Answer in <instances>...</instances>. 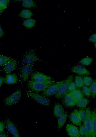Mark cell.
Masks as SVG:
<instances>
[{
	"label": "cell",
	"instance_id": "ffe728a7",
	"mask_svg": "<svg viewBox=\"0 0 96 137\" xmlns=\"http://www.w3.org/2000/svg\"><path fill=\"white\" fill-rule=\"evenodd\" d=\"M64 112V109L60 104L57 103L55 104L54 107L53 112L57 118H58Z\"/></svg>",
	"mask_w": 96,
	"mask_h": 137
},
{
	"label": "cell",
	"instance_id": "44dd1931",
	"mask_svg": "<svg viewBox=\"0 0 96 137\" xmlns=\"http://www.w3.org/2000/svg\"><path fill=\"white\" fill-rule=\"evenodd\" d=\"M89 102L88 99L83 98L77 101L76 105L81 109H84L86 107Z\"/></svg>",
	"mask_w": 96,
	"mask_h": 137
},
{
	"label": "cell",
	"instance_id": "cb8c5ba5",
	"mask_svg": "<svg viewBox=\"0 0 96 137\" xmlns=\"http://www.w3.org/2000/svg\"><path fill=\"white\" fill-rule=\"evenodd\" d=\"M36 22V20L34 19H30L26 20L23 23L24 25L27 28H31L34 26Z\"/></svg>",
	"mask_w": 96,
	"mask_h": 137
},
{
	"label": "cell",
	"instance_id": "7402d4cb",
	"mask_svg": "<svg viewBox=\"0 0 96 137\" xmlns=\"http://www.w3.org/2000/svg\"><path fill=\"white\" fill-rule=\"evenodd\" d=\"M32 12L29 10H24L20 13L19 15L20 17L23 18H30L33 15Z\"/></svg>",
	"mask_w": 96,
	"mask_h": 137
},
{
	"label": "cell",
	"instance_id": "484cf974",
	"mask_svg": "<svg viewBox=\"0 0 96 137\" xmlns=\"http://www.w3.org/2000/svg\"><path fill=\"white\" fill-rule=\"evenodd\" d=\"M80 126L79 131L80 137H89L87 130L85 125H83Z\"/></svg>",
	"mask_w": 96,
	"mask_h": 137
},
{
	"label": "cell",
	"instance_id": "5b68a950",
	"mask_svg": "<svg viewBox=\"0 0 96 137\" xmlns=\"http://www.w3.org/2000/svg\"><path fill=\"white\" fill-rule=\"evenodd\" d=\"M21 94L20 90L16 91L6 98L4 101L5 105L9 106L16 103L20 100Z\"/></svg>",
	"mask_w": 96,
	"mask_h": 137
},
{
	"label": "cell",
	"instance_id": "f546056e",
	"mask_svg": "<svg viewBox=\"0 0 96 137\" xmlns=\"http://www.w3.org/2000/svg\"><path fill=\"white\" fill-rule=\"evenodd\" d=\"M10 1L9 0H0V13L7 7Z\"/></svg>",
	"mask_w": 96,
	"mask_h": 137
},
{
	"label": "cell",
	"instance_id": "ba28073f",
	"mask_svg": "<svg viewBox=\"0 0 96 137\" xmlns=\"http://www.w3.org/2000/svg\"><path fill=\"white\" fill-rule=\"evenodd\" d=\"M62 98V102L65 107H72L76 105V102L73 97L71 92L66 93Z\"/></svg>",
	"mask_w": 96,
	"mask_h": 137
},
{
	"label": "cell",
	"instance_id": "6da1fadb",
	"mask_svg": "<svg viewBox=\"0 0 96 137\" xmlns=\"http://www.w3.org/2000/svg\"><path fill=\"white\" fill-rule=\"evenodd\" d=\"M55 83V82L53 80L44 83L37 82L30 80L28 81L27 86L30 90L39 92L43 91Z\"/></svg>",
	"mask_w": 96,
	"mask_h": 137
},
{
	"label": "cell",
	"instance_id": "277c9868",
	"mask_svg": "<svg viewBox=\"0 0 96 137\" xmlns=\"http://www.w3.org/2000/svg\"><path fill=\"white\" fill-rule=\"evenodd\" d=\"M73 78L72 75H70L68 78L59 86L56 93L55 94V97L59 99L62 98L66 93L69 83Z\"/></svg>",
	"mask_w": 96,
	"mask_h": 137
},
{
	"label": "cell",
	"instance_id": "83f0119b",
	"mask_svg": "<svg viewBox=\"0 0 96 137\" xmlns=\"http://www.w3.org/2000/svg\"><path fill=\"white\" fill-rule=\"evenodd\" d=\"M75 83L77 87L80 88L84 86L82 77L80 76L76 75L75 77Z\"/></svg>",
	"mask_w": 96,
	"mask_h": 137
},
{
	"label": "cell",
	"instance_id": "d6a6232c",
	"mask_svg": "<svg viewBox=\"0 0 96 137\" xmlns=\"http://www.w3.org/2000/svg\"><path fill=\"white\" fill-rule=\"evenodd\" d=\"M76 87L77 86L75 83L72 81H71L68 85L66 93L72 92L75 90Z\"/></svg>",
	"mask_w": 96,
	"mask_h": 137
},
{
	"label": "cell",
	"instance_id": "7a4b0ae2",
	"mask_svg": "<svg viewBox=\"0 0 96 137\" xmlns=\"http://www.w3.org/2000/svg\"><path fill=\"white\" fill-rule=\"evenodd\" d=\"M27 95L42 105L46 106H49L50 105V101L49 99L46 97L41 95L34 91L30 90L28 91L27 92Z\"/></svg>",
	"mask_w": 96,
	"mask_h": 137
},
{
	"label": "cell",
	"instance_id": "3957f363",
	"mask_svg": "<svg viewBox=\"0 0 96 137\" xmlns=\"http://www.w3.org/2000/svg\"><path fill=\"white\" fill-rule=\"evenodd\" d=\"M42 61L37 55L36 51L33 50L27 51L24 54L22 60L23 63L25 65L30 64L35 62Z\"/></svg>",
	"mask_w": 96,
	"mask_h": 137
},
{
	"label": "cell",
	"instance_id": "74e56055",
	"mask_svg": "<svg viewBox=\"0 0 96 137\" xmlns=\"http://www.w3.org/2000/svg\"><path fill=\"white\" fill-rule=\"evenodd\" d=\"M6 137L7 136L6 134L3 132H0V137Z\"/></svg>",
	"mask_w": 96,
	"mask_h": 137
},
{
	"label": "cell",
	"instance_id": "52a82bcc",
	"mask_svg": "<svg viewBox=\"0 0 96 137\" xmlns=\"http://www.w3.org/2000/svg\"><path fill=\"white\" fill-rule=\"evenodd\" d=\"M65 80H62L57 82L49 87L43 91L42 95L43 96L47 97L55 94L57 92L60 86Z\"/></svg>",
	"mask_w": 96,
	"mask_h": 137
},
{
	"label": "cell",
	"instance_id": "f1b7e54d",
	"mask_svg": "<svg viewBox=\"0 0 96 137\" xmlns=\"http://www.w3.org/2000/svg\"><path fill=\"white\" fill-rule=\"evenodd\" d=\"M93 58L89 57L84 58L81 60L79 63L80 64L84 66L88 65L90 64L93 61Z\"/></svg>",
	"mask_w": 96,
	"mask_h": 137
},
{
	"label": "cell",
	"instance_id": "4fadbf2b",
	"mask_svg": "<svg viewBox=\"0 0 96 137\" xmlns=\"http://www.w3.org/2000/svg\"><path fill=\"white\" fill-rule=\"evenodd\" d=\"M72 72L81 75H89L90 74V72L83 66L80 65H77L71 68Z\"/></svg>",
	"mask_w": 96,
	"mask_h": 137
},
{
	"label": "cell",
	"instance_id": "8992f818",
	"mask_svg": "<svg viewBox=\"0 0 96 137\" xmlns=\"http://www.w3.org/2000/svg\"><path fill=\"white\" fill-rule=\"evenodd\" d=\"M30 78V80L39 83H44L53 80L52 78L51 77L38 72L33 73Z\"/></svg>",
	"mask_w": 96,
	"mask_h": 137
},
{
	"label": "cell",
	"instance_id": "603a6c76",
	"mask_svg": "<svg viewBox=\"0 0 96 137\" xmlns=\"http://www.w3.org/2000/svg\"><path fill=\"white\" fill-rule=\"evenodd\" d=\"M22 6H23L28 8H35L36 7L35 2L31 0H23Z\"/></svg>",
	"mask_w": 96,
	"mask_h": 137
},
{
	"label": "cell",
	"instance_id": "30bf717a",
	"mask_svg": "<svg viewBox=\"0 0 96 137\" xmlns=\"http://www.w3.org/2000/svg\"><path fill=\"white\" fill-rule=\"evenodd\" d=\"M86 116L84 122V125L86 127L87 130L89 137H91V112L90 108L87 107L86 110Z\"/></svg>",
	"mask_w": 96,
	"mask_h": 137
},
{
	"label": "cell",
	"instance_id": "8d00e7d4",
	"mask_svg": "<svg viewBox=\"0 0 96 137\" xmlns=\"http://www.w3.org/2000/svg\"><path fill=\"white\" fill-rule=\"evenodd\" d=\"M4 33L1 27L0 24V38L3 36Z\"/></svg>",
	"mask_w": 96,
	"mask_h": 137
},
{
	"label": "cell",
	"instance_id": "1f68e13d",
	"mask_svg": "<svg viewBox=\"0 0 96 137\" xmlns=\"http://www.w3.org/2000/svg\"><path fill=\"white\" fill-rule=\"evenodd\" d=\"M84 85L86 86H90L93 81L92 79L88 76H85L82 78Z\"/></svg>",
	"mask_w": 96,
	"mask_h": 137
},
{
	"label": "cell",
	"instance_id": "4dcf8cb0",
	"mask_svg": "<svg viewBox=\"0 0 96 137\" xmlns=\"http://www.w3.org/2000/svg\"><path fill=\"white\" fill-rule=\"evenodd\" d=\"M78 112L81 122H84L86 119V111L83 109H80L78 111Z\"/></svg>",
	"mask_w": 96,
	"mask_h": 137
},
{
	"label": "cell",
	"instance_id": "d6986e66",
	"mask_svg": "<svg viewBox=\"0 0 96 137\" xmlns=\"http://www.w3.org/2000/svg\"><path fill=\"white\" fill-rule=\"evenodd\" d=\"M71 93L76 103L78 100L84 98V93L79 89H76L71 92Z\"/></svg>",
	"mask_w": 96,
	"mask_h": 137
},
{
	"label": "cell",
	"instance_id": "4316f807",
	"mask_svg": "<svg viewBox=\"0 0 96 137\" xmlns=\"http://www.w3.org/2000/svg\"><path fill=\"white\" fill-rule=\"evenodd\" d=\"M12 59L10 57L0 55V66L5 65Z\"/></svg>",
	"mask_w": 96,
	"mask_h": 137
},
{
	"label": "cell",
	"instance_id": "7c38bea8",
	"mask_svg": "<svg viewBox=\"0 0 96 137\" xmlns=\"http://www.w3.org/2000/svg\"><path fill=\"white\" fill-rule=\"evenodd\" d=\"M6 126L8 131L15 137H19L18 131L14 124L9 119L6 121Z\"/></svg>",
	"mask_w": 96,
	"mask_h": 137
},
{
	"label": "cell",
	"instance_id": "9c48e42d",
	"mask_svg": "<svg viewBox=\"0 0 96 137\" xmlns=\"http://www.w3.org/2000/svg\"><path fill=\"white\" fill-rule=\"evenodd\" d=\"M32 69V66L30 64H26L23 66L21 70V78L23 82L26 81Z\"/></svg>",
	"mask_w": 96,
	"mask_h": 137
},
{
	"label": "cell",
	"instance_id": "ac0fdd59",
	"mask_svg": "<svg viewBox=\"0 0 96 137\" xmlns=\"http://www.w3.org/2000/svg\"><path fill=\"white\" fill-rule=\"evenodd\" d=\"M67 116V112L64 111L63 113L58 118V128L60 130L64 125L66 120Z\"/></svg>",
	"mask_w": 96,
	"mask_h": 137
},
{
	"label": "cell",
	"instance_id": "d4e9b609",
	"mask_svg": "<svg viewBox=\"0 0 96 137\" xmlns=\"http://www.w3.org/2000/svg\"><path fill=\"white\" fill-rule=\"evenodd\" d=\"M89 89L91 93V96L94 98L96 95V81L94 80L91 85H90Z\"/></svg>",
	"mask_w": 96,
	"mask_h": 137
},
{
	"label": "cell",
	"instance_id": "5bb4252c",
	"mask_svg": "<svg viewBox=\"0 0 96 137\" xmlns=\"http://www.w3.org/2000/svg\"><path fill=\"white\" fill-rule=\"evenodd\" d=\"M70 121L75 125L80 126L81 122V118L78 111L76 109L74 110L69 116Z\"/></svg>",
	"mask_w": 96,
	"mask_h": 137
},
{
	"label": "cell",
	"instance_id": "d590c367",
	"mask_svg": "<svg viewBox=\"0 0 96 137\" xmlns=\"http://www.w3.org/2000/svg\"><path fill=\"white\" fill-rule=\"evenodd\" d=\"M5 128L4 123L2 122H0V132L3 131Z\"/></svg>",
	"mask_w": 96,
	"mask_h": 137
},
{
	"label": "cell",
	"instance_id": "8fae6325",
	"mask_svg": "<svg viewBox=\"0 0 96 137\" xmlns=\"http://www.w3.org/2000/svg\"><path fill=\"white\" fill-rule=\"evenodd\" d=\"M66 130L68 136L71 137H80L78 128L72 124H68L66 126Z\"/></svg>",
	"mask_w": 96,
	"mask_h": 137
},
{
	"label": "cell",
	"instance_id": "f35d334b",
	"mask_svg": "<svg viewBox=\"0 0 96 137\" xmlns=\"http://www.w3.org/2000/svg\"><path fill=\"white\" fill-rule=\"evenodd\" d=\"M4 78L2 77H0V87L2 85L3 82H4Z\"/></svg>",
	"mask_w": 96,
	"mask_h": 137
},
{
	"label": "cell",
	"instance_id": "e575fe53",
	"mask_svg": "<svg viewBox=\"0 0 96 137\" xmlns=\"http://www.w3.org/2000/svg\"><path fill=\"white\" fill-rule=\"evenodd\" d=\"M96 34L94 33L90 36L89 39V40L90 42L95 43L96 42Z\"/></svg>",
	"mask_w": 96,
	"mask_h": 137
},
{
	"label": "cell",
	"instance_id": "9a60e30c",
	"mask_svg": "<svg viewBox=\"0 0 96 137\" xmlns=\"http://www.w3.org/2000/svg\"><path fill=\"white\" fill-rule=\"evenodd\" d=\"M91 137H96V112L95 109L91 112Z\"/></svg>",
	"mask_w": 96,
	"mask_h": 137
},
{
	"label": "cell",
	"instance_id": "ab89813d",
	"mask_svg": "<svg viewBox=\"0 0 96 137\" xmlns=\"http://www.w3.org/2000/svg\"><path fill=\"white\" fill-rule=\"evenodd\" d=\"M94 45H95V48H96V43H95Z\"/></svg>",
	"mask_w": 96,
	"mask_h": 137
},
{
	"label": "cell",
	"instance_id": "60d3db41",
	"mask_svg": "<svg viewBox=\"0 0 96 137\" xmlns=\"http://www.w3.org/2000/svg\"></svg>",
	"mask_w": 96,
	"mask_h": 137
},
{
	"label": "cell",
	"instance_id": "836d02e7",
	"mask_svg": "<svg viewBox=\"0 0 96 137\" xmlns=\"http://www.w3.org/2000/svg\"><path fill=\"white\" fill-rule=\"evenodd\" d=\"M82 90L83 93L87 97H90L91 96L90 90L89 88L87 87L84 86H83Z\"/></svg>",
	"mask_w": 96,
	"mask_h": 137
},
{
	"label": "cell",
	"instance_id": "2e32d148",
	"mask_svg": "<svg viewBox=\"0 0 96 137\" xmlns=\"http://www.w3.org/2000/svg\"><path fill=\"white\" fill-rule=\"evenodd\" d=\"M18 80L17 75L15 74H8L4 78V82L8 84L16 83Z\"/></svg>",
	"mask_w": 96,
	"mask_h": 137
},
{
	"label": "cell",
	"instance_id": "e0dca14e",
	"mask_svg": "<svg viewBox=\"0 0 96 137\" xmlns=\"http://www.w3.org/2000/svg\"><path fill=\"white\" fill-rule=\"evenodd\" d=\"M17 65L16 60L12 59L5 65L4 69V72L6 73L11 72L15 68Z\"/></svg>",
	"mask_w": 96,
	"mask_h": 137
}]
</instances>
